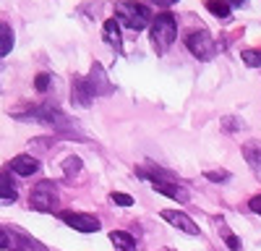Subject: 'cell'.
I'll return each mask as SVG.
<instances>
[{
    "label": "cell",
    "mask_w": 261,
    "mask_h": 251,
    "mask_svg": "<svg viewBox=\"0 0 261 251\" xmlns=\"http://www.w3.org/2000/svg\"><path fill=\"white\" fill-rule=\"evenodd\" d=\"M136 175L149 181L154 191H160V194H165L170 199H175V202H188V191L178 183L175 175L162 170V167H157V165H141V167H136Z\"/></svg>",
    "instance_id": "6da1fadb"
},
{
    "label": "cell",
    "mask_w": 261,
    "mask_h": 251,
    "mask_svg": "<svg viewBox=\"0 0 261 251\" xmlns=\"http://www.w3.org/2000/svg\"><path fill=\"white\" fill-rule=\"evenodd\" d=\"M178 37V21L172 13H160L157 18H151V32H149V39H151V47H154L160 55L170 50V45L175 42Z\"/></svg>",
    "instance_id": "7a4b0ae2"
},
{
    "label": "cell",
    "mask_w": 261,
    "mask_h": 251,
    "mask_svg": "<svg viewBox=\"0 0 261 251\" xmlns=\"http://www.w3.org/2000/svg\"><path fill=\"white\" fill-rule=\"evenodd\" d=\"M115 21L123 27H128L130 32H141L149 27L151 21V11L141 3H136V0H120V3H115Z\"/></svg>",
    "instance_id": "3957f363"
},
{
    "label": "cell",
    "mask_w": 261,
    "mask_h": 251,
    "mask_svg": "<svg viewBox=\"0 0 261 251\" xmlns=\"http://www.w3.org/2000/svg\"><path fill=\"white\" fill-rule=\"evenodd\" d=\"M29 207L37 209V212H53L58 207V188L53 181H39L32 194H29Z\"/></svg>",
    "instance_id": "277c9868"
},
{
    "label": "cell",
    "mask_w": 261,
    "mask_h": 251,
    "mask_svg": "<svg viewBox=\"0 0 261 251\" xmlns=\"http://www.w3.org/2000/svg\"><path fill=\"white\" fill-rule=\"evenodd\" d=\"M186 47L193 58H199V60H209L214 53H217V45H214V39L206 29H191L186 34Z\"/></svg>",
    "instance_id": "5b68a950"
},
{
    "label": "cell",
    "mask_w": 261,
    "mask_h": 251,
    "mask_svg": "<svg viewBox=\"0 0 261 251\" xmlns=\"http://www.w3.org/2000/svg\"><path fill=\"white\" fill-rule=\"evenodd\" d=\"M84 81H86V87H89V94L92 97H107V94L115 92L113 81L107 79V71L99 66V63H94V66L89 68V73L84 76Z\"/></svg>",
    "instance_id": "8992f818"
},
{
    "label": "cell",
    "mask_w": 261,
    "mask_h": 251,
    "mask_svg": "<svg viewBox=\"0 0 261 251\" xmlns=\"http://www.w3.org/2000/svg\"><path fill=\"white\" fill-rule=\"evenodd\" d=\"M68 228L79 230V233H97L99 230V220L94 215H84V212H71V209H63L58 215Z\"/></svg>",
    "instance_id": "52a82bcc"
},
{
    "label": "cell",
    "mask_w": 261,
    "mask_h": 251,
    "mask_svg": "<svg viewBox=\"0 0 261 251\" xmlns=\"http://www.w3.org/2000/svg\"><path fill=\"white\" fill-rule=\"evenodd\" d=\"M162 220H167L172 228L183 230V233H188V236H199V225H196L186 212H178V209H165V212H162Z\"/></svg>",
    "instance_id": "ba28073f"
},
{
    "label": "cell",
    "mask_w": 261,
    "mask_h": 251,
    "mask_svg": "<svg viewBox=\"0 0 261 251\" xmlns=\"http://www.w3.org/2000/svg\"><path fill=\"white\" fill-rule=\"evenodd\" d=\"M8 165L16 175H34L39 170V160L34 155H16Z\"/></svg>",
    "instance_id": "9c48e42d"
},
{
    "label": "cell",
    "mask_w": 261,
    "mask_h": 251,
    "mask_svg": "<svg viewBox=\"0 0 261 251\" xmlns=\"http://www.w3.org/2000/svg\"><path fill=\"white\" fill-rule=\"evenodd\" d=\"M71 97H73V102H79L81 108H89L92 105V94H89V87H86V81H84V76H73V84H71Z\"/></svg>",
    "instance_id": "30bf717a"
},
{
    "label": "cell",
    "mask_w": 261,
    "mask_h": 251,
    "mask_svg": "<svg viewBox=\"0 0 261 251\" xmlns=\"http://www.w3.org/2000/svg\"><path fill=\"white\" fill-rule=\"evenodd\" d=\"M243 157L251 165V170L261 178V141H246L243 144Z\"/></svg>",
    "instance_id": "8fae6325"
},
{
    "label": "cell",
    "mask_w": 261,
    "mask_h": 251,
    "mask_svg": "<svg viewBox=\"0 0 261 251\" xmlns=\"http://www.w3.org/2000/svg\"><path fill=\"white\" fill-rule=\"evenodd\" d=\"M102 34H105V39H107V45L110 47H115L118 53L123 50V37H120V24L115 18H107L105 21V27H102Z\"/></svg>",
    "instance_id": "7c38bea8"
},
{
    "label": "cell",
    "mask_w": 261,
    "mask_h": 251,
    "mask_svg": "<svg viewBox=\"0 0 261 251\" xmlns=\"http://www.w3.org/2000/svg\"><path fill=\"white\" fill-rule=\"evenodd\" d=\"M16 196H18L16 183H13L11 173L3 170V173H0V199H3V202H16Z\"/></svg>",
    "instance_id": "4fadbf2b"
},
{
    "label": "cell",
    "mask_w": 261,
    "mask_h": 251,
    "mask_svg": "<svg viewBox=\"0 0 261 251\" xmlns=\"http://www.w3.org/2000/svg\"><path fill=\"white\" fill-rule=\"evenodd\" d=\"M110 241H113L115 248H120V251H136V238L130 236V233H125V230H113Z\"/></svg>",
    "instance_id": "5bb4252c"
},
{
    "label": "cell",
    "mask_w": 261,
    "mask_h": 251,
    "mask_svg": "<svg viewBox=\"0 0 261 251\" xmlns=\"http://www.w3.org/2000/svg\"><path fill=\"white\" fill-rule=\"evenodd\" d=\"M206 8H209L217 18H225V21H227L230 13H232V8L225 3V0H206Z\"/></svg>",
    "instance_id": "9a60e30c"
},
{
    "label": "cell",
    "mask_w": 261,
    "mask_h": 251,
    "mask_svg": "<svg viewBox=\"0 0 261 251\" xmlns=\"http://www.w3.org/2000/svg\"><path fill=\"white\" fill-rule=\"evenodd\" d=\"M11 47H13V32L8 24H0V55L11 53Z\"/></svg>",
    "instance_id": "2e32d148"
},
{
    "label": "cell",
    "mask_w": 261,
    "mask_h": 251,
    "mask_svg": "<svg viewBox=\"0 0 261 251\" xmlns=\"http://www.w3.org/2000/svg\"><path fill=\"white\" fill-rule=\"evenodd\" d=\"M241 58L248 68H261V50H243Z\"/></svg>",
    "instance_id": "e0dca14e"
},
{
    "label": "cell",
    "mask_w": 261,
    "mask_h": 251,
    "mask_svg": "<svg viewBox=\"0 0 261 251\" xmlns=\"http://www.w3.org/2000/svg\"><path fill=\"white\" fill-rule=\"evenodd\" d=\"M220 233H222V238H225V243H227V248H230V251H241V238H238V236H232V233H230V230H227L225 225L220 228Z\"/></svg>",
    "instance_id": "ac0fdd59"
},
{
    "label": "cell",
    "mask_w": 261,
    "mask_h": 251,
    "mask_svg": "<svg viewBox=\"0 0 261 251\" xmlns=\"http://www.w3.org/2000/svg\"><path fill=\"white\" fill-rule=\"evenodd\" d=\"M79 170H81V160L79 157H68V160L63 162V173L65 175H76Z\"/></svg>",
    "instance_id": "d6986e66"
},
{
    "label": "cell",
    "mask_w": 261,
    "mask_h": 251,
    "mask_svg": "<svg viewBox=\"0 0 261 251\" xmlns=\"http://www.w3.org/2000/svg\"><path fill=\"white\" fill-rule=\"evenodd\" d=\"M110 199H113L115 204H120V207H134V196H128V194H123V191H113Z\"/></svg>",
    "instance_id": "ffe728a7"
},
{
    "label": "cell",
    "mask_w": 261,
    "mask_h": 251,
    "mask_svg": "<svg viewBox=\"0 0 261 251\" xmlns=\"http://www.w3.org/2000/svg\"><path fill=\"white\" fill-rule=\"evenodd\" d=\"M50 73H37V79H34V87H37V92H47L50 89Z\"/></svg>",
    "instance_id": "44dd1931"
},
{
    "label": "cell",
    "mask_w": 261,
    "mask_h": 251,
    "mask_svg": "<svg viewBox=\"0 0 261 251\" xmlns=\"http://www.w3.org/2000/svg\"><path fill=\"white\" fill-rule=\"evenodd\" d=\"M222 129L225 131H241L243 129V120L241 118H225L222 120Z\"/></svg>",
    "instance_id": "7402d4cb"
},
{
    "label": "cell",
    "mask_w": 261,
    "mask_h": 251,
    "mask_svg": "<svg viewBox=\"0 0 261 251\" xmlns=\"http://www.w3.org/2000/svg\"><path fill=\"white\" fill-rule=\"evenodd\" d=\"M204 175H206L209 181H214V183H217V181H227V178H230V173H227V170H206Z\"/></svg>",
    "instance_id": "603a6c76"
},
{
    "label": "cell",
    "mask_w": 261,
    "mask_h": 251,
    "mask_svg": "<svg viewBox=\"0 0 261 251\" xmlns=\"http://www.w3.org/2000/svg\"><path fill=\"white\" fill-rule=\"evenodd\" d=\"M248 207H251V212L261 215V194H258V196H253V199L248 202Z\"/></svg>",
    "instance_id": "cb8c5ba5"
},
{
    "label": "cell",
    "mask_w": 261,
    "mask_h": 251,
    "mask_svg": "<svg viewBox=\"0 0 261 251\" xmlns=\"http://www.w3.org/2000/svg\"><path fill=\"white\" fill-rule=\"evenodd\" d=\"M0 248L8 251V230L6 228H0Z\"/></svg>",
    "instance_id": "d4e9b609"
},
{
    "label": "cell",
    "mask_w": 261,
    "mask_h": 251,
    "mask_svg": "<svg viewBox=\"0 0 261 251\" xmlns=\"http://www.w3.org/2000/svg\"><path fill=\"white\" fill-rule=\"evenodd\" d=\"M154 6H160V8H170V6H175V3H180V0H151Z\"/></svg>",
    "instance_id": "484cf974"
},
{
    "label": "cell",
    "mask_w": 261,
    "mask_h": 251,
    "mask_svg": "<svg viewBox=\"0 0 261 251\" xmlns=\"http://www.w3.org/2000/svg\"><path fill=\"white\" fill-rule=\"evenodd\" d=\"M225 3H227L230 8H243V6L248 3V0H225Z\"/></svg>",
    "instance_id": "4316f807"
}]
</instances>
